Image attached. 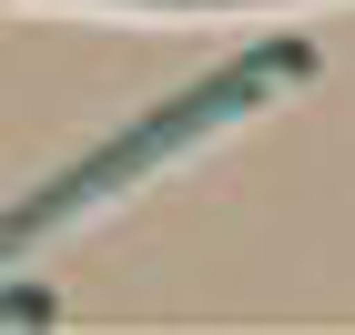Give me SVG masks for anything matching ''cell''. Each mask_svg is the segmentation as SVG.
Masks as SVG:
<instances>
[{"label":"cell","instance_id":"6da1fadb","mask_svg":"<svg viewBox=\"0 0 355 335\" xmlns=\"http://www.w3.org/2000/svg\"><path fill=\"white\" fill-rule=\"evenodd\" d=\"M284 71H295V51H274V61H234V71H223V82H203V92H193V102L153 112L142 132H122V142H112L102 163H82V173H61L51 194H31L21 214H0V254H21V244H41V234H51V223H71V214H82V203L122 194L132 173H153V163H163L173 142H193V132H203V122H223V112H234V102H254V92H264V82H284Z\"/></svg>","mask_w":355,"mask_h":335}]
</instances>
